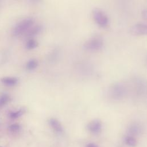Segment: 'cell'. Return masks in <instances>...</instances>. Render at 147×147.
<instances>
[{
  "label": "cell",
  "instance_id": "obj_5",
  "mask_svg": "<svg viewBox=\"0 0 147 147\" xmlns=\"http://www.w3.org/2000/svg\"><path fill=\"white\" fill-rule=\"evenodd\" d=\"M129 32L133 35L147 34V23H137L132 25L129 29Z\"/></svg>",
  "mask_w": 147,
  "mask_h": 147
},
{
  "label": "cell",
  "instance_id": "obj_19",
  "mask_svg": "<svg viewBox=\"0 0 147 147\" xmlns=\"http://www.w3.org/2000/svg\"><path fill=\"white\" fill-rule=\"evenodd\" d=\"M146 62H147V58H146Z\"/></svg>",
  "mask_w": 147,
  "mask_h": 147
},
{
  "label": "cell",
  "instance_id": "obj_9",
  "mask_svg": "<svg viewBox=\"0 0 147 147\" xmlns=\"http://www.w3.org/2000/svg\"><path fill=\"white\" fill-rule=\"evenodd\" d=\"M1 81L6 86H13L17 83L18 79L13 77H6L2 78Z\"/></svg>",
  "mask_w": 147,
  "mask_h": 147
},
{
  "label": "cell",
  "instance_id": "obj_16",
  "mask_svg": "<svg viewBox=\"0 0 147 147\" xmlns=\"http://www.w3.org/2000/svg\"><path fill=\"white\" fill-rule=\"evenodd\" d=\"M9 129L10 131L13 133H18L20 130V126L17 123L13 124L9 126Z\"/></svg>",
  "mask_w": 147,
  "mask_h": 147
},
{
  "label": "cell",
  "instance_id": "obj_3",
  "mask_svg": "<svg viewBox=\"0 0 147 147\" xmlns=\"http://www.w3.org/2000/svg\"><path fill=\"white\" fill-rule=\"evenodd\" d=\"M95 22L101 27H106L109 24V19L106 14L101 9L95 8L92 12Z\"/></svg>",
  "mask_w": 147,
  "mask_h": 147
},
{
  "label": "cell",
  "instance_id": "obj_13",
  "mask_svg": "<svg viewBox=\"0 0 147 147\" xmlns=\"http://www.w3.org/2000/svg\"><path fill=\"white\" fill-rule=\"evenodd\" d=\"M37 61L35 60H30L26 64V69L29 71H32L37 67Z\"/></svg>",
  "mask_w": 147,
  "mask_h": 147
},
{
  "label": "cell",
  "instance_id": "obj_14",
  "mask_svg": "<svg viewBox=\"0 0 147 147\" xmlns=\"http://www.w3.org/2000/svg\"><path fill=\"white\" fill-rule=\"evenodd\" d=\"M37 45H38L37 42L33 39H31V40H29L26 42V47L28 49H32L36 48L37 47Z\"/></svg>",
  "mask_w": 147,
  "mask_h": 147
},
{
  "label": "cell",
  "instance_id": "obj_4",
  "mask_svg": "<svg viewBox=\"0 0 147 147\" xmlns=\"http://www.w3.org/2000/svg\"><path fill=\"white\" fill-rule=\"evenodd\" d=\"M33 23V20L31 18H26L18 22L14 28L13 34L14 36H17L22 34L26 32Z\"/></svg>",
  "mask_w": 147,
  "mask_h": 147
},
{
  "label": "cell",
  "instance_id": "obj_1",
  "mask_svg": "<svg viewBox=\"0 0 147 147\" xmlns=\"http://www.w3.org/2000/svg\"><path fill=\"white\" fill-rule=\"evenodd\" d=\"M127 89L125 84L121 82L113 83L108 89V95L114 100L123 99L127 94Z\"/></svg>",
  "mask_w": 147,
  "mask_h": 147
},
{
  "label": "cell",
  "instance_id": "obj_11",
  "mask_svg": "<svg viewBox=\"0 0 147 147\" xmlns=\"http://www.w3.org/2000/svg\"><path fill=\"white\" fill-rule=\"evenodd\" d=\"M25 110L24 109H20L17 111H11L9 113V115L11 119H16L21 117L24 113Z\"/></svg>",
  "mask_w": 147,
  "mask_h": 147
},
{
  "label": "cell",
  "instance_id": "obj_6",
  "mask_svg": "<svg viewBox=\"0 0 147 147\" xmlns=\"http://www.w3.org/2000/svg\"><path fill=\"white\" fill-rule=\"evenodd\" d=\"M87 129L90 132L94 134H99L102 127V123L100 120L98 119H95L91 121L87 126Z\"/></svg>",
  "mask_w": 147,
  "mask_h": 147
},
{
  "label": "cell",
  "instance_id": "obj_15",
  "mask_svg": "<svg viewBox=\"0 0 147 147\" xmlns=\"http://www.w3.org/2000/svg\"><path fill=\"white\" fill-rule=\"evenodd\" d=\"M41 30V27L40 26H37L32 29L28 33V36H33L37 34H38Z\"/></svg>",
  "mask_w": 147,
  "mask_h": 147
},
{
  "label": "cell",
  "instance_id": "obj_2",
  "mask_svg": "<svg viewBox=\"0 0 147 147\" xmlns=\"http://www.w3.org/2000/svg\"><path fill=\"white\" fill-rule=\"evenodd\" d=\"M103 40L99 36H95L88 38L83 44L84 49L90 51H98L103 47Z\"/></svg>",
  "mask_w": 147,
  "mask_h": 147
},
{
  "label": "cell",
  "instance_id": "obj_10",
  "mask_svg": "<svg viewBox=\"0 0 147 147\" xmlns=\"http://www.w3.org/2000/svg\"><path fill=\"white\" fill-rule=\"evenodd\" d=\"M10 96L6 94H3L0 95V109L5 106L9 101Z\"/></svg>",
  "mask_w": 147,
  "mask_h": 147
},
{
  "label": "cell",
  "instance_id": "obj_12",
  "mask_svg": "<svg viewBox=\"0 0 147 147\" xmlns=\"http://www.w3.org/2000/svg\"><path fill=\"white\" fill-rule=\"evenodd\" d=\"M125 142L127 145L130 146H135L137 145L136 140L131 136H127L125 138Z\"/></svg>",
  "mask_w": 147,
  "mask_h": 147
},
{
  "label": "cell",
  "instance_id": "obj_8",
  "mask_svg": "<svg viewBox=\"0 0 147 147\" xmlns=\"http://www.w3.org/2000/svg\"><path fill=\"white\" fill-rule=\"evenodd\" d=\"M141 126L137 123H133L130 125L129 127V133L130 134L129 136H133L135 135H138L141 131Z\"/></svg>",
  "mask_w": 147,
  "mask_h": 147
},
{
  "label": "cell",
  "instance_id": "obj_18",
  "mask_svg": "<svg viewBox=\"0 0 147 147\" xmlns=\"http://www.w3.org/2000/svg\"><path fill=\"white\" fill-rule=\"evenodd\" d=\"M86 147H98V146L94 144L90 143V144H87V145L86 146Z\"/></svg>",
  "mask_w": 147,
  "mask_h": 147
},
{
  "label": "cell",
  "instance_id": "obj_7",
  "mask_svg": "<svg viewBox=\"0 0 147 147\" xmlns=\"http://www.w3.org/2000/svg\"><path fill=\"white\" fill-rule=\"evenodd\" d=\"M49 123L56 132L58 133H61L63 132V129L62 125L57 119L55 118H51L49 120Z\"/></svg>",
  "mask_w": 147,
  "mask_h": 147
},
{
  "label": "cell",
  "instance_id": "obj_17",
  "mask_svg": "<svg viewBox=\"0 0 147 147\" xmlns=\"http://www.w3.org/2000/svg\"><path fill=\"white\" fill-rule=\"evenodd\" d=\"M141 16L144 19L147 20V9H144L142 10Z\"/></svg>",
  "mask_w": 147,
  "mask_h": 147
}]
</instances>
